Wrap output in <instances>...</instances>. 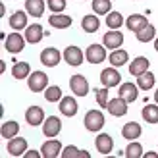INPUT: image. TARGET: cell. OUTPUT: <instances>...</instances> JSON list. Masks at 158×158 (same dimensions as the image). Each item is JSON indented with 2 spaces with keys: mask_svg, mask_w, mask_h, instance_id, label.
<instances>
[{
  "mask_svg": "<svg viewBox=\"0 0 158 158\" xmlns=\"http://www.w3.org/2000/svg\"><path fill=\"white\" fill-rule=\"evenodd\" d=\"M81 27L85 33H97L98 27H100V19L97 18V14H91V15H85L83 21H81Z\"/></svg>",
  "mask_w": 158,
  "mask_h": 158,
  "instance_id": "24",
  "label": "cell"
},
{
  "mask_svg": "<svg viewBox=\"0 0 158 158\" xmlns=\"http://www.w3.org/2000/svg\"><path fill=\"white\" fill-rule=\"evenodd\" d=\"M97 102H98V106H102V108L108 106V87L97 89Z\"/></svg>",
  "mask_w": 158,
  "mask_h": 158,
  "instance_id": "38",
  "label": "cell"
},
{
  "mask_svg": "<svg viewBox=\"0 0 158 158\" xmlns=\"http://www.w3.org/2000/svg\"><path fill=\"white\" fill-rule=\"evenodd\" d=\"M125 25H127L129 31H133V33H139L143 27L148 25V19L145 18L143 14H131L127 19H125Z\"/></svg>",
  "mask_w": 158,
  "mask_h": 158,
  "instance_id": "16",
  "label": "cell"
},
{
  "mask_svg": "<svg viewBox=\"0 0 158 158\" xmlns=\"http://www.w3.org/2000/svg\"><path fill=\"white\" fill-rule=\"evenodd\" d=\"M145 158H158V152H147Z\"/></svg>",
  "mask_w": 158,
  "mask_h": 158,
  "instance_id": "40",
  "label": "cell"
},
{
  "mask_svg": "<svg viewBox=\"0 0 158 158\" xmlns=\"http://www.w3.org/2000/svg\"><path fill=\"white\" fill-rule=\"evenodd\" d=\"M77 110H79V104L73 97H62V100H60V112L62 114L68 118H73L77 114Z\"/></svg>",
  "mask_w": 158,
  "mask_h": 158,
  "instance_id": "17",
  "label": "cell"
},
{
  "mask_svg": "<svg viewBox=\"0 0 158 158\" xmlns=\"http://www.w3.org/2000/svg\"><path fill=\"white\" fill-rule=\"evenodd\" d=\"M154 50H156V52H158V37H156V39H154Z\"/></svg>",
  "mask_w": 158,
  "mask_h": 158,
  "instance_id": "41",
  "label": "cell"
},
{
  "mask_svg": "<svg viewBox=\"0 0 158 158\" xmlns=\"http://www.w3.org/2000/svg\"><path fill=\"white\" fill-rule=\"evenodd\" d=\"M62 158H83V151H79L77 147H73V145H69V147H66V148H62V154H60Z\"/></svg>",
  "mask_w": 158,
  "mask_h": 158,
  "instance_id": "36",
  "label": "cell"
},
{
  "mask_svg": "<svg viewBox=\"0 0 158 158\" xmlns=\"http://www.w3.org/2000/svg\"><path fill=\"white\" fill-rule=\"evenodd\" d=\"M83 123L89 131H100L104 127V116H102V112H98V110H89Z\"/></svg>",
  "mask_w": 158,
  "mask_h": 158,
  "instance_id": "3",
  "label": "cell"
},
{
  "mask_svg": "<svg viewBox=\"0 0 158 158\" xmlns=\"http://www.w3.org/2000/svg\"><path fill=\"white\" fill-rule=\"evenodd\" d=\"M125 156L127 158H141L143 156V147H141V143L131 141V143L127 145V148H125Z\"/></svg>",
  "mask_w": 158,
  "mask_h": 158,
  "instance_id": "35",
  "label": "cell"
},
{
  "mask_svg": "<svg viewBox=\"0 0 158 158\" xmlns=\"http://www.w3.org/2000/svg\"><path fill=\"white\" fill-rule=\"evenodd\" d=\"M69 89L75 97H87V93H89V81H87L85 75H72L69 79Z\"/></svg>",
  "mask_w": 158,
  "mask_h": 158,
  "instance_id": "5",
  "label": "cell"
},
{
  "mask_svg": "<svg viewBox=\"0 0 158 158\" xmlns=\"http://www.w3.org/2000/svg\"><path fill=\"white\" fill-rule=\"evenodd\" d=\"M127 104L129 102L125 100V98H122V97H116V98H112V100H108V106H106V110L112 116H116V118H122V116H125L127 114Z\"/></svg>",
  "mask_w": 158,
  "mask_h": 158,
  "instance_id": "9",
  "label": "cell"
},
{
  "mask_svg": "<svg viewBox=\"0 0 158 158\" xmlns=\"http://www.w3.org/2000/svg\"><path fill=\"white\" fill-rule=\"evenodd\" d=\"M123 23L125 21H123V18H122L120 12H110V14H106V25L110 29H120Z\"/></svg>",
  "mask_w": 158,
  "mask_h": 158,
  "instance_id": "33",
  "label": "cell"
},
{
  "mask_svg": "<svg viewBox=\"0 0 158 158\" xmlns=\"http://www.w3.org/2000/svg\"><path fill=\"white\" fill-rule=\"evenodd\" d=\"M0 133H2V137L8 139V141L14 139V137H18V133H19V123H18V122H4Z\"/></svg>",
  "mask_w": 158,
  "mask_h": 158,
  "instance_id": "28",
  "label": "cell"
},
{
  "mask_svg": "<svg viewBox=\"0 0 158 158\" xmlns=\"http://www.w3.org/2000/svg\"><path fill=\"white\" fill-rule=\"evenodd\" d=\"M10 27L14 31H21V29H27V12H23V10H18V12H14L10 15Z\"/></svg>",
  "mask_w": 158,
  "mask_h": 158,
  "instance_id": "20",
  "label": "cell"
},
{
  "mask_svg": "<svg viewBox=\"0 0 158 158\" xmlns=\"http://www.w3.org/2000/svg\"><path fill=\"white\" fill-rule=\"evenodd\" d=\"M137 87L141 91H148V89H152L154 87V73L152 72H145V73H141L137 77Z\"/></svg>",
  "mask_w": 158,
  "mask_h": 158,
  "instance_id": "29",
  "label": "cell"
},
{
  "mask_svg": "<svg viewBox=\"0 0 158 158\" xmlns=\"http://www.w3.org/2000/svg\"><path fill=\"white\" fill-rule=\"evenodd\" d=\"M27 139L25 137H14L10 139V143H8V152H10V156H21L27 152Z\"/></svg>",
  "mask_w": 158,
  "mask_h": 158,
  "instance_id": "12",
  "label": "cell"
},
{
  "mask_svg": "<svg viewBox=\"0 0 158 158\" xmlns=\"http://www.w3.org/2000/svg\"><path fill=\"white\" fill-rule=\"evenodd\" d=\"M12 75L14 79H27L31 75V66L27 62H15L12 68Z\"/></svg>",
  "mask_w": 158,
  "mask_h": 158,
  "instance_id": "27",
  "label": "cell"
},
{
  "mask_svg": "<svg viewBox=\"0 0 158 158\" xmlns=\"http://www.w3.org/2000/svg\"><path fill=\"white\" fill-rule=\"evenodd\" d=\"M93 12L97 15H106L112 12V2L110 0H93Z\"/></svg>",
  "mask_w": 158,
  "mask_h": 158,
  "instance_id": "32",
  "label": "cell"
},
{
  "mask_svg": "<svg viewBox=\"0 0 158 158\" xmlns=\"http://www.w3.org/2000/svg\"><path fill=\"white\" fill-rule=\"evenodd\" d=\"M46 120L44 118V110L41 106H29L25 110V122L29 125H33V127H37V125H41L43 122Z\"/></svg>",
  "mask_w": 158,
  "mask_h": 158,
  "instance_id": "10",
  "label": "cell"
},
{
  "mask_svg": "<svg viewBox=\"0 0 158 158\" xmlns=\"http://www.w3.org/2000/svg\"><path fill=\"white\" fill-rule=\"evenodd\" d=\"M148 66H151L148 58H145V56H137V58L129 64V73H131V75H135V77H139L141 73L148 72Z\"/></svg>",
  "mask_w": 158,
  "mask_h": 158,
  "instance_id": "19",
  "label": "cell"
},
{
  "mask_svg": "<svg viewBox=\"0 0 158 158\" xmlns=\"http://www.w3.org/2000/svg\"><path fill=\"white\" fill-rule=\"evenodd\" d=\"M154 100H156V104H158V89H156V93H154Z\"/></svg>",
  "mask_w": 158,
  "mask_h": 158,
  "instance_id": "42",
  "label": "cell"
},
{
  "mask_svg": "<svg viewBox=\"0 0 158 158\" xmlns=\"http://www.w3.org/2000/svg\"><path fill=\"white\" fill-rule=\"evenodd\" d=\"M46 6H48L54 14H62L64 8H66V0H46Z\"/></svg>",
  "mask_w": 158,
  "mask_h": 158,
  "instance_id": "37",
  "label": "cell"
},
{
  "mask_svg": "<svg viewBox=\"0 0 158 158\" xmlns=\"http://www.w3.org/2000/svg\"><path fill=\"white\" fill-rule=\"evenodd\" d=\"M25 43H27V41H25V37L19 35L18 31H15V33H10V35L4 39V48L10 52V54H18V52L23 50Z\"/></svg>",
  "mask_w": 158,
  "mask_h": 158,
  "instance_id": "2",
  "label": "cell"
},
{
  "mask_svg": "<svg viewBox=\"0 0 158 158\" xmlns=\"http://www.w3.org/2000/svg\"><path fill=\"white\" fill-rule=\"evenodd\" d=\"M102 43H104L106 48L116 50V48H120V46L123 44V35H122L118 29H110L108 33H106L104 37H102Z\"/></svg>",
  "mask_w": 158,
  "mask_h": 158,
  "instance_id": "11",
  "label": "cell"
},
{
  "mask_svg": "<svg viewBox=\"0 0 158 158\" xmlns=\"http://www.w3.org/2000/svg\"><path fill=\"white\" fill-rule=\"evenodd\" d=\"M135 35H137V41H139V43H148V41H152V39H156V27L148 23L147 27H143V29H141L139 33H135Z\"/></svg>",
  "mask_w": 158,
  "mask_h": 158,
  "instance_id": "31",
  "label": "cell"
},
{
  "mask_svg": "<svg viewBox=\"0 0 158 158\" xmlns=\"http://www.w3.org/2000/svg\"><path fill=\"white\" fill-rule=\"evenodd\" d=\"M60 129H62V122L56 116H50V118H46L43 122V133L46 137H56L60 133Z\"/></svg>",
  "mask_w": 158,
  "mask_h": 158,
  "instance_id": "15",
  "label": "cell"
},
{
  "mask_svg": "<svg viewBox=\"0 0 158 158\" xmlns=\"http://www.w3.org/2000/svg\"><path fill=\"white\" fill-rule=\"evenodd\" d=\"M44 8H46L44 0H25V12L33 18H41L44 14Z\"/></svg>",
  "mask_w": 158,
  "mask_h": 158,
  "instance_id": "22",
  "label": "cell"
},
{
  "mask_svg": "<svg viewBox=\"0 0 158 158\" xmlns=\"http://www.w3.org/2000/svg\"><path fill=\"white\" fill-rule=\"evenodd\" d=\"M48 23L56 29H68L72 25V18L69 15H64V14H52L48 18Z\"/></svg>",
  "mask_w": 158,
  "mask_h": 158,
  "instance_id": "25",
  "label": "cell"
},
{
  "mask_svg": "<svg viewBox=\"0 0 158 158\" xmlns=\"http://www.w3.org/2000/svg\"><path fill=\"white\" fill-rule=\"evenodd\" d=\"M43 37H44V31H43V27L39 25V23H31V25H27V29H25V41L27 43L37 44V43H41Z\"/></svg>",
  "mask_w": 158,
  "mask_h": 158,
  "instance_id": "18",
  "label": "cell"
},
{
  "mask_svg": "<svg viewBox=\"0 0 158 158\" xmlns=\"http://www.w3.org/2000/svg\"><path fill=\"white\" fill-rule=\"evenodd\" d=\"M94 145H97V151L100 154H110L114 151V141L108 133H98L97 139H94Z\"/></svg>",
  "mask_w": 158,
  "mask_h": 158,
  "instance_id": "14",
  "label": "cell"
},
{
  "mask_svg": "<svg viewBox=\"0 0 158 158\" xmlns=\"http://www.w3.org/2000/svg\"><path fill=\"white\" fill-rule=\"evenodd\" d=\"M39 156H43V152H39V151H27L25 152V158H39Z\"/></svg>",
  "mask_w": 158,
  "mask_h": 158,
  "instance_id": "39",
  "label": "cell"
},
{
  "mask_svg": "<svg viewBox=\"0 0 158 158\" xmlns=\"http://www.w3.org/2000/svg\"><path fill=\"white\" fill-rule=\"evenodd\" d=\"M122 81V75L120 72L112 66V68H106V69H102V73H100V83L102 87H118V83Z\"/></svg>",
  "mask_w": 158,
  "mask_h": 158,
  "instance_id": "8",
  "label": "cell"
},
{
  "mask_svg": "<svg viewBox=\"0 0 158 158\" xmlns=\"http://www.w3.org/2000/svg\"><path fill=\"white\" fill-rule=\"evenodd\" d=\"M141 125L137 123V122H127L122 127V135H123V139H127V141H137L139 137H141Z\"/></svg>",
  "mask_w": 158,
  "mask_h": 158,
  "instance_id": "21",
  "label": "cell"
},
{
  "mask_svg": "<svg viewBox=\"0 0 158 158\" xmlns=\"http://www.w3.org/2000/svg\"><path fill=\"white\" fill-rule=\"evenodd\" d=\"M44 98L48 102H56V100H62V89L58 85H50L44 89Z\"/></svg>",
  "mask_w": 158,
  "mask_h": 158,
  "instance_id": "34",
  "label": "cell"
},
{
  "mask_svg": "<svg viewBox=\"0 0 158 158\" xmlns=\"http://www.w3.org/2000/svg\"><path fill=\"white\" fill-rule=\"evenodd\" d=\"M129 60V54L127 50H122V48H116L112 50V54H110V64H112L114 68H120V66H125Z\"/></svg>",
  "mask_w": 158,
  "mask_h": 158,
  "instance_id": "26",
  "label": "cell"
},
{
  "mask_svg": "<svg viewBox=\"0 0 158 158\" xmlns=\"http://www.w3.org/2000/svg\"><path fill=\"white\" fill-rule=\"evenodd\" d=\"M64 60H66V64L68 66H81L83 64V60H85V54L83 50L79 48V46H68V48L64 50Z\"/></svg>",
  "mask_w": 158,
  "mask_h": 158,
  "instance_id": "7",
  "label": "cell"
},
{
  "mask_svg": "<svg viewBox=\"0 0 158 158\" xmlns=\"http://www.w3.org/2000/svg\"><path fill=\"white\" fill-rule=\"evenodd\" d=\"M64 54H60L58 48H54V46H48V48H44L41 52V64L46 66V68H56L60 64V60Z\"/></svg>",
  "mask_w": 158,
  "mask_h": 158,
  "instance_id": "6",
  "label": "cell"
},
{
  "mask_svg": "<svg viewBox=\"0 0 158 158\" xmlns=\"http://www.w3.org/2000/svg\"><path fill=\"white\" fill-rule=\"evenodd\" d=\"M120 97L125 98L127 102H135L139 97V87L133 83H122L120 85Z\"/></svg>",
  "mask_w": 158,
  "mask_h": 158,
  "instance_id": "23",
  "label": "cell"
},
{
  "mask_svg": "<svg viewBox=\"0 0 158 158\" xmlns=\"http://www.w3.org/2000/svg\"><path fill=\"white\" fill-rule=\"evenodd\" d=\"M41 152H43L44 158H56V156L62 154V143H60L58 139H52V137H50V141L43 143Z\"/></svg>",
  "mask_w": 158,
  "mask_h": 158,
  "instance_id": "13",
  "label": "cell"
},
{
  "mask_svg": "<svg viewBox=\"0 0 158 158\" xmlns=\"http://www.w3.org/2000/svg\"><path fill=\"white\" fill-rule=\"evenodd\" d=\"M141 114L147 123H158V104H147Z\"/></svg>",
  "mask_w": 158,
  "mask_h": 158,
  "instance_id": "30",
  "label": "cell"
},
{
  "mask_svg": "<svg viewBox=\"0 0 158 158\" xmlns=\"http://www.w3.org/2000/svg\"><path fill=\"white\" fill-rule=\"evenodd\" d=\"M85 58L89 64H102L106 60V46L104 44H91L87 46Z\"/></svg>",
  "mask_w": 158,
  "mask_h": 158,
  "instance_id": "4",
  "label": "cell"
},
{
  "mask_svg": "<svg viewBox=\"0 0 158 158\" xmlns=\"http://www.w3.org/2000/svg\"><path fill=\"white\" fill-rule=\"evenodd\" d=\"M27 85H29V91L41 93L48 87V75L44 72H31V75L27 77Z\"/></svg>",
  "mask_w": 158,
  "mask_h": 158,
  "instance_id": "1",
  "label": "cell"
}]
</instances>
